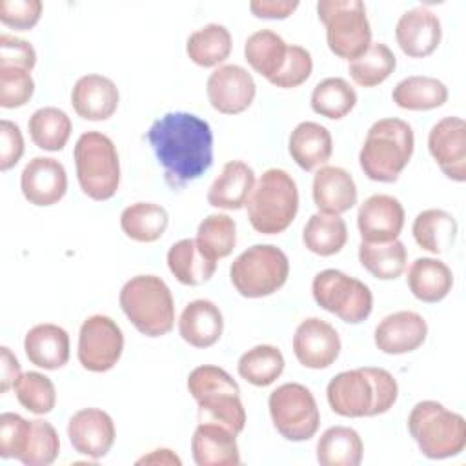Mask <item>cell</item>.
I'll list each match as a JSON object with an SVG mask.
<instances>
[{"label": "cell", "mask_w": 466, "mask_h": 466, "mask_svg": "<svg viewBox=\"0 0 466 466\" xmlns=\"http://www.w3.org/2000/svg\"><path fill=\"white\" fill-rule=\"evenodd\" d=\"M147 142L173 189L197 180L213 164V131L193 113L175 111L157 118L147 131Z\"/></svg>", "instance_id": "cell-1"}, {"label": "cell", "mask_w": 466, "mask_h": 466, "mask_svg": "<svg viewBox=\"0 0 466 466\" xmlns=\"http://www.w3.org/2000/svg\"><path fill=\"white\" fill-rule=\"evenodd\" d=\"M399 397L395 377L384 368H357L337 373L326 388L329 408L340 417H375L386 413Z\"/></svg>", "instance_id": "cell-2"}, {"label": "cell", "mask_w": 466, "mask_h": 466, "mask_svg": "<svg viewBox=\"0 0 466 466\" xmlns=\"http://www.w3.org/2000/svg\"><path fill=\"white\" fill-rule=\"evenodd\" d=\"M415 147L413 129L400 118L377 120L364 138L359 164L364 175L375 182H395L408 166Z\"/></svg>", "instance_id": "cell-3"}, {"label": "cell", "mask_w": 466, "mask_h": 466, "mask_svg": "<svg viewBox=\"0 0 466 466\" xmlns=\"http://www.w3.org/2000/svg\"><path fill=\"white\" fill-rule=\"evenodd\" d=\"M187 391L197 400L198 422H218L237 435L244 430L240 390L226 370L211 364L195 368L187 377Z\"/></svg>", "instance_id": "cell-4"}, {"label": "cell", "mask_w": 466, "mask_h": 466, "mask_svg": "<svg viewBox=\"0 0 466 466\" xmlns=\"http://www.w3.org/2000/svg\"><path fill=\"white\" fill-rule=\"evenodd\" d=\"M408 431L428 459H448L466 448V420L437 400L417 402L408 415Z\"/></svg>", "instance_id": "cell-5"}, {"label": "cell", "mask_w": 466, "mask_h": 466, "mask_svg": "<svg viewBox=\"0 0 466 466\" xmlns=\"http://www.w3.org/2000/svg\"><path fill=\"white\" fill-rule=\"evenodd\" d=\"M248 218L255 231L277 235L289 228L299 211V189L293 177L271 167L260 175L248 202Z\"/></svg>", "instance_id": "cell-6"}, {"label": "cell", "mask_w": 466, "mask_h": 466, "mask_svg": "<svg viewBox=\"0 0 466 466\" xmlns=\"http://www.w3.org/2000/svg\"><path fill=\"white\" fill-rule=\"evenodd\" d=\"M120 308L146 337H162L173 329L175 302L167 284L157 275H137L120 289Z\"/></svg>", "instance_id": "cell-7"}, {"label": "cell", "mask_w": 466, "mask_h": 466, "mask_svg": "<svg viewBox=\"0 0 466 466\" xmlns=\"http://www.w3.org/2000/svg\"><path fill=\"white\" fill-rule=\"evenodd\" d=\"M80 189L93 200H109L120 184V160L113 140L100 131L82 133L75 144Z\"/></svg>", "instance_id": "cell-8"}, {"label": "cell", "mask_w": 466, "mask_h": 466, "mask_svg": "<svg viewBox=\"0 0 466 466\" xmlns=\"http://www.w3.org/2000/svg\"><path fill=\"white\" fill-rule=\"evenodd\" d=\"M289 275L286 253L273 244H255L242 251L229 268L235 289L246 299H262L279 291Z\"/></svg>", "instance_id": "cell-9"}, {"label": "cell", "mask_w": 466, "mask_h": 466, "mask_svg": "<svg viewBox=\"0 0 466 466\" xmlns=\"http://www.w3.org/2000/svg\"><path fill=\"white\" fill-rule=\"evenodd\" d=\"M317 15L326 27V42L335 56L351 62L371 46V27L360 0H320Z\"/></svg>", "instance_id": "cell-10"}, {"label": "cell", "mask_w": 466, "mask_h": 466, "mask_svg": "<svg viewBox=\"0 0 466 466\" xmlns=\"http://www.w3.org/2000/svg\"><path fill=\"white\" fill-rule=\"evenodd\" d=\"M315 302L348 324L366 320L373 309L371 289L359 279L339 269H322L313 277Z\"/></svg>", "instance_id": "cell-11"}, {"label": "cell", "mask_w": 466, "mask_h": 466, "mask_svg": "<svg viewBox=\"0 0 466 466\" xmlns=\"http://www.w3.org/2000/svg\"><path fill=\"white\" fill-rule=\"evenodd\" d=\"M269 417L275 430L293 442L311 439L320 424V413L313 393L299 384L286 382L273 390L268 399Z\"/></svg>", "instance_id": "cell-12"}, {"label": "cell", "mask_w": 466, "mask_h": 466, "mask_svg": "<svg viewBox=\"0 0 466 466\" xmlns=\"http://www.w3.org/2000/svg\"><path fill=\"white\" fill-rule=\"evenodd\" d=\"M124 350L120 326L107 315H91L78 331V362L93 373L111 370Z\"/></svg>", "instance_id": "cell-13"}, {"label": "cell", "mask_w": 466, "mask_h": 466, "mask_svg": "<svg viewBox=\"0 0 466 466\" xmlns=\"http://www.w3.org/2000/svg\"><path fill=\"white\" fill-rule=\"evenodd\" d=\"M206 93L215 111L222 115H237L251 106L257 86L248 69L237 64H226L209 75Z\"/></svg>", "instance_id": "cell-14"}, {"label": "cell", "mask_w": 466, "mask_h": 466, "mask_svg": "<svg viewBox=\"0 0 466 466\" xmlns=\"http://www.w3.org/2000/svg\"><path fill=\"white\" fill-rule=\"evenodd\" d=\"M293 353L304 368H329L340 353V337L329 322L319 317L304 319L293 335Z\"/></svg>", "instance_id": "cell-15"}, {"label": "cell", "mask_w": 466, "mask_h": 466, "mask_svg": "<svg viewBox=\"0 0 466 466\" xmlns=\"http://www.w3.org/2000/svg\"><path fill=\"white\" fill-rule=\"evenodd\" d=\"M428 149L441 171L455 180H466V124L459 116H444L428 135Z\"/></svg>", "instance_id": "cell-16"}, {"label": "cell", "mask_w": 466, "mask_h": 466, "mask_svg": "<svg viewBox=\"0 0 466 466\" xmlns=\"http://www.w3.org/2000/svg\"><path fill=\"white\" fill-rule=\"evenodd\" d=\"M67 437L76 453L102 459L115 442V422L104 410L82 408L71 415L67 422Z\"/></svg>", "instance_id": "cell-17"}, {"label": "cell", "mask_w": 466, "mask_h": 466, "mask_svg": "<svg viewBox=\"0 0 466 466\" xmlns=\"http://www.w3.org/2000/svg\"><path fill=\"white\" fill-rule=\"evenodd\" d=\"M404 226V208L399 198L384 193L371 195L357 213V228L362 242L395 240Z\"/></svg>", "instance_id": "cell-18"}, {"label": "cell", "mask_w": 466, "mask_h": 466, "mask_svg": "<svg viewBox=\"0 0 466 466\" xmlns=\"http://www.w3.org/2000/svg\"><path fill=\"white\" fill-rule=\"evenodd\" d=\"M20 187L29 204L53 206L67 191L66 167L51 157H35L22 169Z\"/></svg>", "instance_id": "cell-19"}, {"label": "cell", "mask_w": 466, "mask_h": 466, "mask_svg": "<svg viewBox=\"0 0 466 466\" xmlns=\"http://www.w3.org/2000/svg\"><path fill=\"white\" fill-rule=\"evenodd\" d=\"M428 335V324L417 311L402 309L386 315L375 328V346L388 355H402L420 348Z\"/></svg>", "instance_id": "cell-20"}, {"label": "cell", "mask_w": 466, "mask_h": 466, "mask_svg": "<svg viewBox=\"0 0 466 466\" xmlns=\"http://www.w3.org/2000/svg\"><path fill=\"white\" fill-rule=\"evenodd\" d=\"M395 38L404 55L411 58H424L441 44V20L426 7H413L400 15L395 25Z\"/></svg>", "instance_id": "cell-21"}, {"label": "cell", "mask_w": 466, "mask_h": 466, "mask_svg": "<svg viewBox=\"0 0 466 466\" xmlns=\"http://www.w3.org/2000/svg\"><path fill=\"white\" fill-rule=\"evenodd\" d=\"M118 87L104 75L80 76L71 91V106L84 120H107L118 107Z\"/></svg>", "instance_id": "cell-22"}, {"label": "cell", "mask_w": 466, "mask_h": 466, "mask_svg": "<svg viewBox=\"0 0 466 466\" xmlns=\"http://www.w3.org/2000/svg\"><path fill=\"white\" fill-rule=\"evenodd\" d=\"M191 455L198 466H237V433L218 422H198L191 437Z\"/></svg>", "instance_id": "cell-23"}, {"label": "cell", "mask_w": 466, "mask_h": 466, "mask_svg": "<svg viewBox=\"0 0 466 466\" xmlns=\"http://www.w3.org/2000/svg\"><path fill=\"white\" fill-rule=\"evenodd\" d=\"M313 202L322 213L340 215L357 204L353 177L339 166H322L313 177Z\"/></svg>", "instance_id": "cell-24"}, {"label": "cell", "mask_w": 466, "mask_h": 466, "mask_svg": "<svg viewBox=\"0 0 466 466\" xmlns=\"http://www.w3.org/2000/svg\"><path fill=\"white\" fill-rule=\"evenodd\" d=\"M224 329V319L218 306L206 299L191 300L180 313L178 333L193 348L213 346Z\"/></svg>", "instance_id": "cell-25"}, {"label": "cell", "mask_w": 466, "mask_h": 466, "mask_svg": "<svg viewBox=\"0 0 466 466\" xmlns=\"http://www.w3.org/2000/svg\"><path fill=\"white\" fill-rule=\"evenodd\" d=\"M255 187V171L242 160H229L208 191V202L218 209H240Z\"/></svg>", "instance_id": "cell-26"}, {"label": "cell", "mask_w": 466, "mask_h": 466, "mask_svg": "<svg viewBox=\"0 0 466 466\" xmlns=\"http://www.w3.org/2000/svg\"><path fill=\"white\" fill-rule=\"evenodd\" d=\"M24 350L31 364L58 370L69 360V335L56 324H36L25 333Z\"/></svg>", "instance_id": "cell-27"}, {"label": "cell", "mask_w": 466, "mask_h": 466, "mask_svg": "<svg viewBox=\"0 0 466 466\" xmlns=\"http://www.w3.org/2000/svg\"><path fill=\"white\" fill-rule=\"evenodd\" d=\"M288 151L300 169L311 171L329 160L333 153L331 135L317 122H300L289 135Z\"/></svg>", "instance_id": "cell-28"}, {"label": "cell", "mask_w": 466, "mask_h": 466, "mask_svg": "<svg viewBox=\"0 0 466 466\" xmlns=\"http://www.w3.org/2000/svg\"><path fill=\"white\" fill-rule=\"evenodd\" d=\"M408 288L420 302H439L453 288V273L446 262L431 257H420L408 268Z\"/></svg>", "instance_id": "cell-29"}, {"label": "cell", "mask_w": 466, "mask_h": 466, "mask_svg": "<svg viewBox=\"0 0 466 466\" xmlns=\"http://www.w3.org/2000/svg\"><path fill=\"white\" fill-rule=\"evenodd\" d=\"M167 268L180 284L200 286L213 277L217 260L200 249L197 238H182L169 248Z\"/></svg>", "instance_id": "cell-30"}, {"label": "cell", "mask_w": 466, "mask_h": 466, "mask_svg": "<svg viewBox=\"0 0 466 466\" xmlns=\"http://www.w3.org/2000/svg\"><path fill=\"white\" fill-rule=\"evenodd\" d=\"M362 453L360 435L348 426L328 428L317 442V461L322 466H359Z\"/></svg>", "instance_id": "cell-31"}, {"label": "cell", "mask_w": 466, "mask_h": 466, "mask_svg": "<svg viewBox=\"0 0 466 466\" xmlns=\"http://www.w3.org/2000/svg\"><path fill=\"white\" fill-rule=\"evenodd\" d=\"M411 233L422 249L437 255L455 244L457 220L444 209H424L415 217Z\"/></svg>", "instance_id": "cell-32"}, {"label": "cell", "mask_w": 466, "mask_h": 466, "mask_svg": "<svg viewBox=\"0 0 466 466\" xmlns=\"http://www.w3.org/2000/svg\"><path fill=\"white\" fill-rule=\"evenodd\" d=\"M393 102L408 111H428L441 107L448 100V87L433 78L424 75H413L402 78L391 93Z\"/></svg>", "instance_id": "cell-33"}, {"label": "cell", "mask_w": 466, "mask_h": 466, "mask_svg": "<svg viewBox=\"0 0 466 466\" xmlns=\"http://www.w3.org/2000/svg\"><path fill=\"white\" fill-rule=\"evenodd\" d=\"M288 55V44L269 29L255 31L244 44V58L268 82L280 71Z\"/></svg>", "instance_id": "cell-34"}, {"label": "cell", "mask_w": 466, "mask_h": 466, "mask_svg": "<svg viewBox=\"0 0 466 466\" xmlns=\"http://www.w3.org/2000/svg\"><path fill=\"white\" fill-rule=\"evenodd\" d=\"M167 211L155 202H135L120 215V228L135 242H157L167 228Z\"/></svg>", "instance_id": "cell-35"}, {"label": "cell", "mask_w": 466, "mask_h": 466, "mask_svg": "<svg viewBox=\"0 0 466 466\" xmlns=\"http://www.w3.org/2000/svg\"><path fill=\"white\" fill-rule=\"evenodd\" d=\"M346 240L348 228L340 215L319 211L308 218L302 231L304 246L319 257H331L339 253L344 248Z\"/></svg>", "instance_id": "cell-36"}, {"label": "cell", "mask_w": 466, "mask_h": 466, "mask_svg": "<svg viewBox=\"0 0 466 466\" xmlns=\"http://www.w3.org/2000/svg\"><path fill=\"white\" fill-rule=\"evenodd\" d=\"M359 260L375 279L395 280L406 269L408 253L399 238L390 242H360Z\"/></svg>", "instance_id": "cell-37"}, {"label": "cell", "mask_w": 466, "mask_h": 466, "mask_svg": "<svg viewBox=\"0 0 466 466\" xmlns=\"http://www.w3.org/2000/svg\"><path fill=\"white\" fill-rule=\"evenodd\" d=\"M231 35L222 24H208L187 36L186 53L200 67H215L231 53Z\"/></svg>", "instance_id": "cell-38"}, {"label": "cell", "mask_w": 466, "mask_h": 466, "mask_svg": "<svg viewBox=\"0 0 466 466\" xmlns=\"http://www.w3.org/2000/svg\"><path fill=\"white\" fill-rule=\"evenodd\" d=\"M71 118L58 107H40L27 122L33 144L44 151H60L71 135Z\"/></svg>", "instance_id": "cell-39"}, {"label": "cell", "mask_w": 466, "mask_h": 466, "mask_svg": "<svg viewBox=\"0 0 466 466\" xmlns=\"http://www.w3.org/2000/svg\"><path fill=\"white\" fill-rule=\"evenodd\" d=\"M237 371L246 382L266 388L284 371V355L277 346L258 344L240 355Z\"/></svg>", "instance_id": "cell-40"}, {"label": "cell", "mask_w": 466, "mask_h": 466, "mask_svg": "<svg viewBox=\"0 0 466 466\" xmlns=\"http://www.w3.org/2000/svg\"><path fill=\"white\" fill-rule=\"evenodd\" d=\"M309 102L317 115L339 120L355 107L357 93L348 80L340 76H328L313 87Z\"/></svg>", "instance_id": "cell-41"}, {"label": "cell", "mask_w": 466, "mask_h": 466, "mask_svg": "<svg viewBox=\"0 0 466 466\" xmlns=\"http://www.w3.org/2000/svg\"><path fill=\"white\" fill-rule=\"evenodd\" d=\"M395 66L397 58L393 51L382 42H371L364 55L350 62L348 71L357 86L375 87L393 73Z\"/></svg>", "instance_id": "cell-42"}, {"label": "cell", "mask_w": 466, "mask_h": 466, "mask_svg": "<svg viewBox=\"0 0 466 466\" xmlns=\"http://www.w3.org/2000/svg\"><path fill=\"white\" fill-rule=\"evenodd\" d=\"M197 242L200 249L215 260L228 257L237 244L235 220L224 213L208 215L198 224Z\"/></svg>", "instance_id": "cell-43"}, {"label": "cell", "mask_w": 466, "mask_h": 466, "mask_svg": "<svg viewBox=\"0 0 466 466\" xmlns=\"http://www.w3.org/2000/svg\"><path fill=\"white\" fill-rule=\"evenodd\" d=\"M60 453V439L56 430L42 419H35L29 424L27 441L20 455V462L25 466H47L55 462Z\"/></svg>", "instance_id": "cell-44"}, {"label": "cell", "mask_w": 466, "mask_h": 466, "mask_svg": "<svg viewBox=\"0 0 466 466\" xmlns=\"http://www.w3.org/2000/svg\"><path fill=\"white\" fill-rule=\"evenodd\" d=\"M18 402L35 415L49 413L56 404V390L49 377L38 371L22 373L15 386Z\"/></svg>", "instance_id": "cell-45"}, {"label": "cell", "mask_w": 466, "mask_h": 466, "mask_svg": "<svg viewBox=\"0 0 466 466\" xmlns=\"http://www.w3.org/2000/svg\"><path fill=\"white\" fill-rule=\"evenodd\" d=\"M35 93L31 73L20 67H0V106L4 109L22 107Z\"/></svg>", "instance_id": "cell-46"}, {"label": "cell", "mask_w": 466, "mask_h": 466, "mask_svg": "<svg viewBox=\"0 0 466 466\" xmlns=\"http://www.w3.org/2000/svg\"><path fill=\"white\" fill-rule=\"evenodd\" d=\"M313 69V60L308 49L300 47V46H288V55L286 60L280 67V71L269 80V84L282 87V89H291V87H299L300 84H304Z\"/></svg>", "instance_id": "cell-47"}, {"label": "cell", "mask_w": 466, "mask_h": 466, "mask_svg": "<svg viewBox=\"0 0 466 466\" xmlns=\"http://www.w3.org/2000/svg\"><path fill=\"white\" fill-rule=\"evenodd\" d=\"M31 420H25L18 413L5 411L0 415V457L20 459Z\"/></svg>", "instance_id": "cell-48"}, {"label": "cell", "mask_w": 466, "mask_h": 466, "mask_svg": "<svg viewBox=\"0 0 466 466\" xmlns=\"http://www.w3.org/2000/svg\"><path fill=\"white\" fill-rule=\"evenodd\" d=\"M42 15L40 0H0V22L15 31H29Z\"/></svg>", "instance_id": "cell-49"}, {"label": "cell", "mask_w": 466, "mask_h": 466, "mask_svg": "<svg viewBox=\"0 0 466 466\" xmlns=\"http://www.w3.org/2000/svg\"><path fill=\"white\" fill-rule=\"evenodd\" d=\"M36 64L35 47L13 35H0V67H20L31 71Z\"/></svg>", "instance_id": "cell-50"}, {"label": "cell", "mask_w": 466, "mask_h": 466, "mask_svg": "<svg viewBox=\"0 0 466 466\" xmlns=\"http://www.w3.org/2000/svg\"><path fill=\"white\" fill-rule=\"evenodd\" d=\"M24 155V137L11 120L0 122V169L7 171L18 164Z\"/></svg>", "instance_id": "cell-51"}, {"label": "cell", "mask_w": 466, "mask_h": 466, "mask_svg": "<svg viewBox=\"0 0 466 466\" xmlns=\"http://www.w3.org/2000/svg\"><path fill=\"white\" fill-rule=\"evenodd\" d=\"M299 7L297 0H253L249 2V11L257 18L284 20Z\"/></svg>", "instance_id": "cell-52"}, {"label": "cell", "mask_w": 466, "mask_h": 466, "mask_svg": "<svg viewBox=\"0 0 466 466\" xmlns=\"http://www.w3.org/2000/svg\"><path fill=\"white\" fill-rule=\"evenodd\" d=\"M22 377L20 364L7 346L0 348V391L7 393Z\"/></svg>", "instance_id": "cell-53"}, {"label": "cell", "mask_w": 466, "mask_h": 466, "mask_svg": "<svg viewBox=\"0 0 466 466\" xmlns=\"http://www.w3.org/2000/svg\"><path fill=\"white\" fill-rule=\"evenodd\" d=\"M137 464H177L180 466V459L167 448H160V450H153L151 453L140 457L137 461Z\"/></svg>", "instance_id": "cell-54"}]
</instances>
